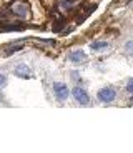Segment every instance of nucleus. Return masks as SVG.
I'll return each mask as SVG.
<instances>
[{
	"instance_id": "nucleus-1",
	"label": "nucleus",
	"mask_w": 133,
	"mask_h": 153,
	"mask_svg": "<svg viewBox=\"0 0 133 153\" xmlns=\"http://www.w3.org/2000/svg\"><path fill=\"white\" fill-rule=\"evenodd\" d=\"M97 98H98L102 103H110V102H113V100L117 98V92H115V88H111V87H105V88H102V90H98Z\"/></svg>"
},
{
	"instance_id": "nucleus-2",
	"label": "nucleus",
	"mask_w": 133,
	"mask_h": 153,
	"mask_svg": "<svg viewBox=\"0 0 133 153\" xmlns=\"http://www.w3.org/2000/svg\"><path fill=\"white\" fill-rule=\"evenodd\" d=\"M72 95H73V98H75L77 103H80V105H88V103H90V97H88V93L85 92L82 87H75V88H73Z\"/></svg>"
},
{
	"instance_id": "nucleus-3",
	"label": "nucleus",
	"mask_w": 133,
	"mask_h": 153,
	"mask_svg": "<svg viewBox=\"0 0 133 153\" xmlns=\"http://www.w3.org/2000/svg\"><path fill=\"white\" fill-rule=\"evenodd\" d=\"M53 93H55V97H57L60 102H65L70 95V90L65 83H53Z\"/></svg>"
},
{
	"instance_id": "nucleus-4",
	"label": "nucleus",
	"mask_w": 133,
	"mask_h": 153,
	"mask_svg": "<svg viewBox=\"0 0 133 153\" xmlns=\"http://www.w3.org/2000/svg\"><path fill=\"white\" fill-rule=\"evenodd\" d=\"M68 60L72 63H85L87 62V55H85L83 50H73L68 53Z\"/></svg>"
},
{
	"instance_id": "nucleus-5",
	"label": "nucleus",
	"mask_w": 133,
	"mask_h": 153,
	"mask_svg": "<svg viewBox=\"0 0 133 153\" xmlns=\"http://www.w3.org/2000/svg\"><path fill=\"white\" fill-rule=\"evenodd\" d=\"M15 75L20 76V78H32V72L27 65H19L15 68Z\"/></svg>"
},
{
	"instance_id": "nucleus-6",
	"label": "nucleus",
	"mask_w": 133,
	"mask_h": 153,
	"mask_svg": "<svg viewBox=\"0 0 133 153\" xmlns=\"http://www.w3.org/2000/svg\"><path fill=\"white\" fill-rule=\"evenodd\" d=\"M90 48L93 52H105V50H108V43L103 42V40H97V42L90 43Z\"/></svg>"
},
{
	"instance_id": "nucleus-7",
	"label": "nucleus",
	"mask_w": 133,
	"mask_h": 153,
	"mask_svg": "<svg viewBox=\"0 0 133 153\" xmlns=\"http://www.w3.org/2000/svg\"><path fill=\"white\" fill-rule=\"evenodd\" d=\"M12 12H13V13H17V15L25 17V15H27V12H28V8H27L25 4H19V5H15V7L12 8Z\"/></svg>"
},
{
	"instance_id": "nucleus-8",
	"label": "nucleus",
	"mask_w": 133,
	"mask_h": 153,
	"mask_svg": "<svg viewBox=\"0 0 133 153\" xmlns=\"http://www.w3.org/2000/svg\"><path fill=\"white\" fill-rule=\"evenodd\" d=\"M125 50H126V53L128 55H133V40H128V42H126Z\"/></svg>"
},
{
	"instance_id": "nucleus-9",
	"label": "nucleus",
	"mask_w": 133,
	"mask_h": 153,
	"mask_svg": "<svg viewBox=\"0 0 133 153\" xmlns=\"http://www.w3.org/2000/svg\"><path fill=\"white\" fill-rule=\"evenodd\" d=\"M22 47H23V45H19V43H17V47H10V48L7 50V55H12L13 52H17V50H20Z\"/></svg>"
},
{
	"instance_id": "nucleus-10",
	"label": "nucleus",
	"mask_w": 133,
	"mask_h": 153,
	"mask_svg": "<svg viewBox=\"0 0 133 153\" xmlns=\"http://www.w3.org/2000/svg\"><path fill=\"white\" fill-rule=\"evenodd\" d=\"M126 90H128V92L133 95V78H132V80H128V85H126Z\"/></svg>"
},
{
	"instance_id": "nucleus-11",
	"label": "nucleus",
	"mask_w": 133,
	"mask_h": 153,
	"mask_svg": "<svg viewBox=\"0 0 133 153\" xmlns=\"http://www.w3.org/2000/svg\"><path fill=\"white\" fill-rule=\"evenodd\" d=\"M5 85V75H0V87Z\"/></svg>"
},
{
	"instance_id": "nucleus-12",
	"label": "nucleus",
	"mask_w": 133,
	"mask_h": 153,
	"mask_svg": "<svg viewBox=\"0 0 133 153\" xmlns=\"http://www.w3.org/2000/svg\"><path fill=\"white\" fill-rule=\"evenodd\" d=\"M130 105H132V107H133V98H132V102H130Z\"/></svg>"
}]
</instances>
